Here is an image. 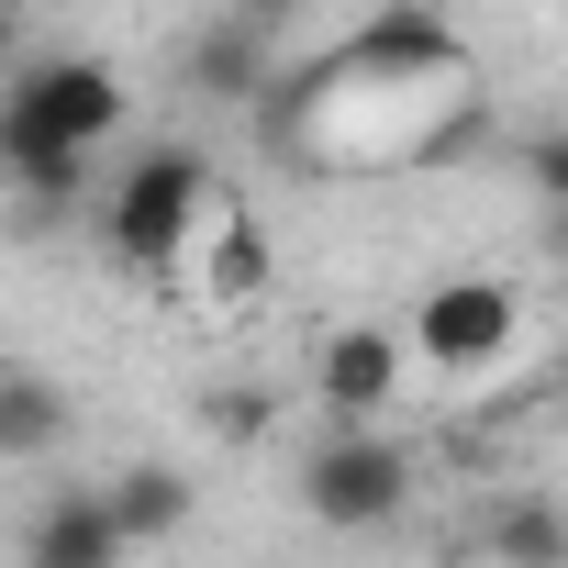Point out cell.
Here are the masks:
<instances>
[{
    "label": "cell",
    "mask_w": 568,
    "mask_h": 568,
    "mask_svg": "<svg viewBox=\"0 0 568 568\" xmlns=\"http://www.w3.org/2000/svg\"><path fill=\"white\" fill-rule=\"evenodd\" d=\"M179 79L201 90V101H245V112H267V90H278V57H267V34L256 23H212V34H190V57H179Z\"/></svg>",
    "instance_id": "obj_8"
},
{
    "label": "cell",
    "mask_w": 568,
    "mask_h": 568,
    "mask_svg": "<svg viewBox=\"0 0 568 568\" xmlns=\"http://www.w3.org/2000/svg\"><path fill=\"white\" fill-rule=\"evenodd\" d=\"M57 435H68L57 379H45V368H12V379H0V457H45Z\"/></svg>",
    "instance_id": "obj_11"
},
{
    "label": "cell",
    "mask_w": 568,
    "mask_h": 568,
    "mask_svg": "<svg viewBox=\"0 0 568 568\" xmlns=\"http://www.w3.org/2000/svg\"><path fill=\"white\" fill-rule=\"evenodd\" d=\"M368 12H390V0H368Z\"/></svg>",
    "instance_id": "obj_16"
},
{
    "label": "cell",
    "mask_w": 568,
    "mask_h": 568,
    "mask_svg": "<svg viewBox=\"0 0 568 568\" xmlns=\"http://www.w3.org/2000/svg\"><path fill=\"white\" fill-rule=\"evenodd\" d=\"M524 346V291L513 278H435V291L413 302V357L435 368V379H479V368H501Z\"/></svg>",
    "instance_id": "obj_5"
},
{
    "label": "cell",
    "mask_w": 568,
    "mask_h": 568,
    "mask_svg": "<svg viewBox=\"0 0 568 568\" xmlns=\"http://www.w3.org/2000/svg\"><path fill=\"white\" fill-rule=\"evenodd\" d=\"M557 256H568V212H557Z\"/></svg>",
    "instance_id": "obj_15"
},
{
    "label": "cell",
    "mask_w": 568,
    "mask_h": 568,
    "mask_svg": "<svg viewBox=\"0 0 568 568\" xmlns=\"http://www.w3.org/2000/svg\"><path fill=\"white\" fill-rule=\"evenodd\" d=\"M413 324H335L324 346H313V413L335 424V435H368L402 390H413Z\"/></svg>",
    "instance_id": "obj_6"
},
{
    "label": "cell",
    "mask_w": 568,
    "mask_h": 568,
    "mask_svg": "<svg viewBox=\"0 0 568 568\" xmlns=\"http://www.w3.org/2000/svg\"><path fill=\"white\" fill-rule=\"evenodd\" d=\"M267 291H278V245H267V223L245 212V190L223 179V201L201 212V234H190V256H179V278H168V302L201 313V324H245Z\"/></svg>",
    "instance_id": "obj_4"
},
{
    "label": "cell",
    "mask_w": 568,
    "mask_h": 568,
    "mask_svg": "<svg viewBox=\"0 0 568 568\" xmlns=\"http://www.w3.org/2000/svg\"><path fill=\"white\" fill-rule=\"evenodd\" d=\"M212 201H223V168H212L201 145H145V156H123V179L101 190V245H112V267H134V278L168 291Z\"/></svg>",
    "instance_id": "obj_2"
},
{
    "label": "cell",
    "mask_w": 568,
    "mask_h": 568,
    "mask_svg": "<svg viewBox=\"0 0 568 568\" xmlns=\"http://www.w3.org/2000/svg\"><path fill=\"white\" fill-rule=\"evenodd\" d=\"M267 413H278L267 390H212V435H223V446H245V435H267Z\"/></svg>",
    "instance_id": "obj_12"
},
{
    "label": "cell",
    "mask_w": 568,
    "mask_h": 568,
    "mask_svg": "<svg viewBox=\"0 0 568 568\" xmlns=\"http://www.w3.org/2000/svg\"><path fill=\"white\" fill-rule=\"evenodd\" d=\"M302 513H313L324 535H379V524H402V513H413V446H402L390 424H368V435H335V424H324V446L302 457Z\"/></svg>",
    "instance_id": "obj_3"
},
{
    "label": "cell",
    "mask_w": 568,
    "mask_h": 568,
    "mask_svg": "<svg viewBox=\"0 0 568 568\" xmlns=\"http://www.w3.org/2000/svg\"><path fill=\"white\" fill-rule=\"evenodd\" d=\"M101 501H112V524H123L134 546H168V535L190 524V479H179V468H156V457H145V468H123V479H101Z\"/></svg>",
    "instance_id": "obj_10"
},
{
    "label": "cell",
    "mask_w": 568,
    "mask_h": 568,
    "mask_svg": "<svg viewBox=\"0 0 568 568\" xmlns=\"http://www.w3.org/2000/svg\"><path fill=\"white\" fill-rule=\"evenodd\" d=\"M479 557H490V568H568V501L501 490V501L479 513Z\"/></svg>",
    "instance_id": "obj_9"
},
{
    "label": "cell",
    "mask_w": 568,
    "mask_h": 568,
    "mask_svg": "<svg viewBox=\"0 0 568 568\" xmlns=\"http://www.w3.org/2000/svg\"><path fill=\"white\" fill-rule=\"evenodd\" d=\"M291 12H302V0H234V23H256V34H278Z\"/></svg>",
    "instance_id": "obj_14"
},
{
    "label": "cell",
    "mask_w": 568,
    "mask_h": 568,
    "mask_svg": "<svg viewBox=\"0 0 568 568\" xmlns=\"http://www.w3.org/2000/svg\"><path fill=\"white\" fill-rule=\"evenodd\" d=\"M123 79L101 57H23L12 101H0V179L23 212H68L90 190V156L123 134Z\"/></svg>",
    "instance_id": "obj_1"
},
{
    "label": "cell",
    "mask_w": 568,
    "mask_h": 568,
    "mask_svg": "<svg viewBox=\"0 0 568 568\" xmlns=\"http://www.w3.org/2000/svg\"><path fill=\"white\" fill-rule=\"evenodd\" d=\"M524 179H535V190H546V212H568V123H557V134H535V145H524Z\"/></svg>",
    "instance_id": "obj_13"
},
{
    "label": "cell",
    "mask_w": 568,
    "mask_h": 568,
    "mask_svg": "<svg viewBox=\"0 0 568 568\" xmlns=\"http://www.w3.org/2000/svg\"><path fill=\"white\" fill-rule=\"evenodd\" d=\"M123 557H134V535L112 524L101 490H57V501H34V524H23V568H123Z\"/></svg>",
    "instance_id": "obj_7"
}]
</instances>
